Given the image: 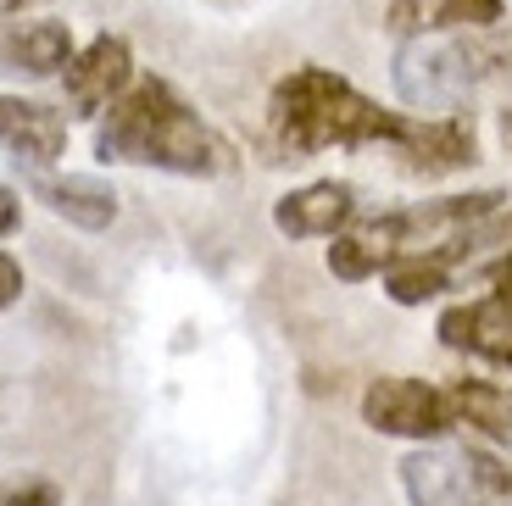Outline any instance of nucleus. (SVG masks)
<instances>
[{
  "label": "nucleus",
  "instance_id": "f257e3e1",
  "mask_svg": "<svg viewBox=\"0 0 512 506\" xmlns=\"http://www.w3.org/2000/svg\"><path fill=\"white\" fill-rule=\"evenodd\" d=\"M95 156L101 162L162 167V173H184V178H218L234 167V145L167 78H140L106 106Z\"/></svg>",
  "mask_w": 512,
  "mask_h": 506
},
{
  "label": "nucleus",
  "instance_id": "f03ea898",
  "mask_svg": "<svg viewBox=\"0 0 512 506\" xmlns=\"http://www.w3.org/2000/svg\"><path fill=\"white\" fill-rule=\"evenodd\" d=\"M412 117L368 101L351 78L329 67H295L268 95V134L290 156L357 151V145H401Z\"/></svg>",
  "mask_w": 512,
  "mask_h": 506
},
{
  "label": "nucleus",
  "instance_id": "7ed1b4c3",
  "mask_svg": "<svg viewBox=\"0 0 512 506\" xmlns=\"http://www.w3.org/2000/svg\"><path fill=\"white\" fill-rule=\"evenodd\" d=\"M507 28H451V34H407L396 51V95L418 112H457L501 62Z\"/></svg>",
  "mask_w": 512,
  "mask_h": 506
},
{
  "label": "nucleus",
  "instance_id": "20e7f679",
  "mask_svg": "<svg viewBox=\"0 0 512 506\" xmlns=\"http://www.w3.org/2000/svg\"><path fill=\"white\" fill-rule=\"evenodd\" d=\"M362 423L373 434H396V440H440L451 429L446 390L423 379H373L362 390Z\"/></svg>",
  "mask_w": 512,
  "mask_h": 506
},
{
  "label": "nucleus",
  "instance_id": "39448f33",
  "mask_svg": "<svg viewBox=\"0 0 512 506\" xmlns=\"http://www.w3.org/2000/svg\"><path fill=\"white\" fill-rule=\"evenodd\" d=\"M62 84H67V106L78 117H101L106 106L134 84V51H128L123 34H101L90 39L84 51H73V62L62 67Z\"/></svg>",
  "mask_w": 512,
  "mask_h": 506
},
{
  "label": "nucleus",
  "instance_id": "423d86ee",
  "mask_svg": "<svg viewBox=\"0 0 512 506\" xmlns=\"http://www.w3.org/2000/svg\"><path fill=\"white\" fill-rule=\"evenodd\" d=\"M401 484H407L412 506H490L496 495L479 484L474 451H412L401 462Z\"/></svg>",
  "mask_w": 512,
  "mask_h": 506
},
{
  "label": "nucleus",
  "instance_id": "0eeeda50",
  "mask_svg": "<svg viewBox=\"0 0 512 506\" xmlns=\"http://www.w3.org/2000/svg\"><path fill=\"white\" fill-rule=\"evenodd\" d=\"M351 217H357V190L340 184V178L301 184V190L273 201V228L290 234V240H334Z\"/></svg>",
  "mask_w": 512,
  "mask_h": 506
},
{
  "label": "nucleus",
  "instance_id": "6e6552de",
  "mask_svg": "<svg viewBox=\"0 0 512 506\" xmlns=\"http://www.w3.org/2000/svg\"><path fill=\"white\" fill-rule=\"evenodd\" d=\"M401 256V217L396 212H379V217H351L329 245V273L346 284H362L373 273Z\"/></svg>",
  "mask_w": 512,
  "mask_h": 506
},
{
  "label": "nucleus",
  "instance_id": "1a4fd4ad",
  "mask_svg": "<svg viewBox=\"0 0 512 506\" xmlns=\"http://www.w3.org/2000/svg\"><path fill=\"white\" fill-rule=\"evenodd\" d=\"M0 151L17 167H45L67 151V123L45 101H23V95H0Z\"/></svg>",
  "mask_w": 512,
  "mask_h": 506
},
{
  "label": "nucleus",
  "instance_id": "9d476101",
  "mask_svg": "<svg viewBox=\"0 0 512 506\" xmlns=\"http://www.w3.org/2000/svg\"><path fill=\"white\" fill-rule=\"evenodd\" d=\"M407 156V173H423V178H440V173H462L474 167V123L462 112H440L429 123H412L407 140L396 145Z\"/></svg>",
  "mask_w": 512,
  "mask_h": 506
},
{
  "label": "nucleus",
  "instance_id": "9b49d317",
  "mask_svg": "<svg viewBox=\"0 0 512 506\" xmlns=\"http://www.w3.org/2000/svg\"><path fill=\"white\" fill-rule=\"evenodd\" d=\"M440 340H446L451 351L479 356V362L512 367V312L496 301V295L446 306V312H440Z\"/></svg>",
  "mask_w": 512,
  "mask_h": 506
},
{
  "label": "nucleus",
  "instance_id": "f8f14e48",
  "mask_svg": "<svg viewBox=\"0 0 512 506\" xmlns=\"http://www.w3.org/2000/svg\"><path fill=\"white\" fill-rule=\"evenodd\" d=\"M384 23L407 34H451V28H496L507 23V0H390Z\"/></svg>",
  "mask_w": 512,
  "mask_h": 506
},
{
  "label": "nucleus",
  "instance_id": "ddd939ff",
  "mask_svg": "<svg viewBox=\"0 0 512 506\" xmlns=\"http://www.w3.org/2000/svg\"><path fill=\"white\" fill-rule=\"evenodd\" d=\"M28 195H34L45 212H56V217H67L73 228H106L117 217V195L106 190L101 178H28Z\"/></svg>",
  "mask_w": 512,
  "mask_h": 506
},
{
  "label": "nucleus",
  "instance_id": "4468645a",
  "mask_svg": "<svg viewBox=\"0 0 512 506\" xmlns=\"http://www.w3.org/2000/svg\"><path fill=\"white\" fill-rule=\"evenodd\" d=\"M0 62L12 73H28V78H51L73 62V34L67 23H28V28H12L0 34Z\"/></svg>",
  "mask_w": 512,
  "mask_h": 506
},
{
  "label": "nucleus",
  "instance_id": "2eb2a0df",
  "mask_svg": "<svg viewBox=\"0 0 512 506\" xmlns=\"http://www.w3.org/2000/svg\"><path fill=\"white\" fill-rule=\"evenodd\" d=\"M446 406H451V418H457V423L490 434V440H507V434H512V390H507V384L457 379L446 390Z\"/></svg>",
  "mask_w": 512,
  "mask_h": 506
},
{
  "label": "nucleus",
  "instance_id": "dca6fc26",
  "mask_svg": "<svg viewBox=\"0 0 512 506\" xmlns=\"http://www.w3.org/2000/svg\"><path fill=\"white\" fill-rule=\"evenodd\" d=\"M384 290H390L396 306H423V301H435V295L451 290V267L429 251H407L384 267Z\"/></svg>",
  "mask_w": 512,
  "mask_h": 506
},
{
  "label": "nucleus",
  "instance_id": "f3484780",
  "mask_svg": "<svg viewBox=\"0 0 512 506\" xmlns=\"http://www.w3.org/2000/svg\"><path fill=\"white\" fill-rule=\"evenodd\" d=\"M17 295H23V262L0 251V312H6V306H12Z\"/></svg>",
  "mask_w": 512,
  "mask_h": 506
},
{
  "label": "nucleus",
  "instance_id": "a211bd4d",
  "mask_svg": "<svg viewBox=\"0 0 512 506\" xmlns=\"http://www.w3.org/2000/svg\"><path fill=\"white\" fill-rule=\"evenodd\" d=\"M0 506H56V490L51 484H23V490H6Z\"/></svg>",
  "mask_w": 512,
  "mask_h": 506
},
{
  "label": "nucleus",
  "instance_id": "6ab92c4d",
  "mask_svg": "<svg viewBox=\"0 0 512 506\" xmlns=\"http://www.w3.org/2000/svg\"><path fill=\"white\" fill-rule=\"evenodd\" d=\"M17 217H23V206H17V195L0 184V240H6V234L17 228Z\"/></svg>",
  "mask_w": 512,
  "mask_h": 506
},
{
  "label": "nucleus",
  "instance_id": "aec40b11",
  "mask_svg": "<svg viewBox=\"0 0 512 506\" xmlns=\"http://www.w3.org/2000/svg\"><path fill=\"white\" fill-rule=\"evenodd\" d=\"M23 6H34V0H0V17H12V12H23Z\"/></svg>",
  "mask_w": 512,
  "mask_h": 506
},
{
  "label": "nucleus",
  "instance_id": "412c9836",
  "mask_svg": "<svg viewBox=\"0 0 512 506\" xmlns=\"http://www.w3.org/2000/svg\"><path fill=\"white\" fill-rule=\"evenodd\" d=\"M501 140H507V151H512V112L501 117Z\"/></svg>",
  "mask_w": 512,
  "mask_h": 506
}]
</instances>
